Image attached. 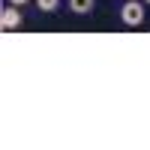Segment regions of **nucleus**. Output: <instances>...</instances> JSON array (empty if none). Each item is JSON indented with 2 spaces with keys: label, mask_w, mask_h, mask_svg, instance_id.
<instances>
[{
  "label": "nucleus",
  "mask_w": 150,
  "mask_h": 150,
  "mask_svg": "<svg viewBox=\"0 0 150 150\" xmlns=\"http://www.w3.org/2000/svg\"><path fill=\"white\" fill-rule=\"evenodd\" d=\"M120 21L126 24V27H138V24H144V3H138V0H126L120 9Z\"/></svg>",
  "instance_id": "nucleus-1"
},
{
  "label": "nucleus",
  "mask_w": 150,
  "mask_h": 150,
  "mask_svg": "<svg viewBox=\"0 0 150 150\" xmlns=\"http://www.w3.org/2000/svg\"><path fill=\"white\" fill-rule=\"evenodd\" d=\"M18 9H21V6H12V3H9L3 12H0V24H3V30H18V27H21L24 18H21Z\"/></svg>",
  "instance_id": "nucleus-2"
},
{
  "label": "nucleus",
  "mask_w": 150,
  "mask_h": 150,
  "mask_svg": "<svg viewBox=\"0 0 150 150\" xmlns=\"http://www.w3.org/2000/svg\"><path fill=\"white\" fill-rule=\"evenodd\" d=\"M69 12H75V15H90L93 0H69Z\"/></svg>",
  "instance_id": "nucleus-3"
},
{
  "label": "nucleus",
  "mask_w": 150,
  "mask_h": 150,
  "mask_svg": "<svg viewBox=\"0 0 150 150\" xmlns=\"http://www.w3.org/2000/svg\"><path fill=\"white\" fill-rule=\"evenodd\" d=\"M39 12H57L60 9V0H36Z\"/></svg>",
  "instance_id": "nucleus-4"
},
{
  "label": "nucleus",
  "mask_w": 150,
  "mask_h": 150,
  "mask_svg": "<svg viewBox=\"0 0 150 150\" xmlns=\"http://www.w3.org/2000/svg\"><path fill=\"white\" fill-rule=\"evenodd\" d=\"M6 3H12V6H24V3H30V0H6Z\"/></svg>",
  "instance_id": "nucleus-5"
},
{
  "label": "nucleus",
  "mask_w": 150,
  "mask_h": 150,
  "mask_svg": "<svg viewBox=\"0 0 150 150\" xmlns=\"http://www.w3.org/2000/svg\"><path fill=\"white\" fill-rule=\"evenodd\" d=\"M144 3H150V0H144Z\"/></svg>",
  "instance_id": "nucleus-6"
}]
</instances>
